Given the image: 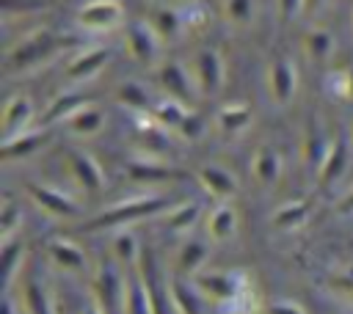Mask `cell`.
<instances>
[{"mask_svg":"<svg viewBox=\"0 0 353 314\" xmlns=\"http://www.w3.org/2000/svg\"><path fill=\"white\" fill-rule=\"evenodd\" d=\"M83 44V39L74 36H58L52 30H36L28 39H22L8 55H6V69L8 72H25L33 69L39 63H44L47 58H52L55 52H61L63 47H77Z\"/></svg>","mask_w":353,"mask_h":314,"instance_id":"1","label":"cell"},{"mask_svg":"<svg viewBox=\"0 0 353 314\" xmlns=\"http://www.w3.org/2000/svg\"><path fill=\"white\" fill-rule=\"evenodd\" d=\"M168 204L163 196H135V198H124L119 204H113L110 209H105L99 218H94L88 223L91 231H102V229H124L130 223L146 220L157 212H165Z\"/></svg>","mask_w":353,"mask_h":314,"instance_id":"2","label":"cell"},{"mask_svg":"<svg viewBox=\"0 0 353 314\" xmlns=\"http://www.w3.org/2000/svg\"><path fill=\"white\" fill-rule=\"evenodd\" d=\"M193 284L199 286V292L207 300L229 308L237 300V295L243 292V286L248 284V278L243 273H232V270H201L193 275Z\"/></svg>","mask_w":353,"mask_h":314,"instance_id":"3","label":"cell"},{"mask_svg":"<svg viewBox=\"0 0 353 314\" xmlns=\"http://www.w3.org/2000/svg\"><path fill=\"white\" fill-rule=\"evenodd\" d=\"M124 292L127 275H121L116 259H105L94 275V300L102 306L105 314H124Z\"/></svg>","mask_w":353,"mask_h":314,"instance_id":"4","label":"cell"},{"mask_svg":"<svg viewBox=\"0 0 353 314\" xmlns=\"http://www.w3.org/2000/svg\"><path fill=\"white\" fill-rule=\"evenodd\" d=\"M25 193L30 196V201H33L39 209H44V212H47V215H52V218L74 220V218H80V215H83V207H80L72 196H66L63 190H58V187L30 182V185L25 187Z\"/></svg>","mask_w":353,"mask_h":314,"instance_id":"5","label":"cell"},{"mask_svg":"<svg viewBox=\"0 0 353 314\" xmlns=\"http://www.w3.org/2000/svg\"><path fill=\"white\" fill-rule=\"evenodd\" d=\"M124 19V8L119 0H88L77 8V25L88 33H105L119 28Z\"/></svg>","mask_w":353,"mask_h":314,"instance_id":"6","label":"cell"},{"mask_svg":"<svg viewBox=\"0 0 353 314\" xmlns=\"http://www.w3.org/2000/svg\"><path fill=\"white\" fill-rule=\"evenodd\" d=\"M66 165H69V174L72 179L91 196L102 193L105 190V174H102V165L97 163L94 154H88L85 149H66Z\"/></svg>","mask_w":353,"mask_h":314,"instance_id":"7","label":"cell"},{"mask_svg":"<svg viewBox=\"0 0 353 314\" xmlns=\"http://www.w3.org/2000/svg\"><path fill=\"white\" fill-rule=\"evenodd\" d=\"M138 273L146 284V292H149V303H152V314H176L174 306H171V292H168V281H163V275L157 273V264H154V256L149 253V248L141 251V259H138Z\"/></svg>","mask_w":353,"mask_h":314,"instance_id":"8","label":"cell"},{"mask_svg":"<svg viewBox=\"0 0 353 314\" xmlns=\"http://www.w3.org/2000/svg\"><path fill=\"white\" fill-rule=\"evenodd\" d=\"M124 44H127V52H130L132 61H138L141 66H152V63L160 58V44H163V39L157 36V30H154L149 22H132V25L127 28Z\"/></svg>","mask_w":353,"mask_h":314,"instance_id":"9","label":"cell"},{"mask_svg":"<svg viewBox=\"0 0 353 314\" xmlns=\"http://www.w3.org/2000/svg\"><path fill=\"white\" fill-rule=\"evenodd\" d=\"M157 80H160V85L165 88L168 96L179 99V102H185V105H190V102L196 99L199 85H196V80L190 77V72H188L182 63H176V61L160 63V66H157Z\"/></svg>","mask_w":353,"mask_h":314,"instance_id":"10","label":"cell"},{"mask_svg":"<svg viewBox=\"0 0 353 314\" xmlns=\"http://www.w3.org/2000/svg\"><path fill=\"white\" fill-rule=\"evenodd\" d=\"M193 80L204 96H215L223 85V58L215 50H201L193 61Z\"/></svg>","mask_w":353,"mask_h":314,"instance_id":"11","label":"cell"},{"mask_svg":"<svg viewBox=\"0 0 353 314\" xmlns=\"http://www.w3.org/2000/svg\"><path fill=\"white\" fill-rule=\"evenodd\" d=\"M268 88L276 105H290L298 88V74L290 58H276L268 69Z\"/></svg>","mask_w":353,"mask_h":314,"instance_id":"12","label":"cell"},{"mask_svg":"<svg viewBox=\"0 0 353 314\" xmlns=\"http://www.w3.org/2000/svg\"><path fill=\"white\" fill-rule=\"evenodd\" d=\"M328 146H331V135L325 132L323 121L312 113L309 121H306V127H303V163L314 174L320 171V165H323V160L328 154Z\"/></svg>","mask_w":353,"mask_h":314,"instance_id":"13","label":"cell"},{"mask_svg":"<svg viewBox=\"0 0 353 314\" xmlns=\"http://www.w3.org/2000/svg\"><path fill=\"white\" fill-rule=\"evenodd\" d=\"M347 165H350V143H347V135H345V132H336V135L331 138L328 154H325V160H323V165H320V171H317L314 176H317V182L325 187V185L336 182V179L347 171Z\"/></svg>","mask_w":353,"mask_h":314,"instance_id":"14","label":"cell"},{"mask_svg":"<svg viewBox=\"0 0 353 314\" xmlns=\"http://www.w3.org/2000/svg\"><path fill=\"white\" fill-rule=\"evenodd\" d=\"M108 61H110V52H108L105 47H83V50L69 61L66 74H69V80H74V83L91 80V77H97V74L105 69Z\"/></svg>","mask_w":353,"mask_h":314,"instance_id":"15","label":"cell"},{"mask_svg":"<svg viewBox=\"0 0 353 314\" xmlns=\"http://www.w3.org/2000/svg\"><path fill=\"white\" fill-rule=\"evenodd\" d=\"M30 121H33V102L25 94L11 96L6 102V110H3V140L25 132L30 127Z\"/></svg>","mask_w":353,"mask_h":314,"instance_id":"16","label":"cell"},{"mask_svg":"<svg viewBox=\"0 0 353 314\" xmlns=\"http://www.w3.org/2000/svg\"><path fill=\"white\" fill-rule=\"evenodd\" d=\"M44 143H47V127H39V129H25L17 138L3 140V149L0 151H3V160L6 163H14V160L33 157Z\"/></svg>","mask_w":353,"mask_h":314,"instance_id":"17","label":"cell"},{"mask_svg":"<svg viewBox=\"0 0 353 314\" xmlns=\"http://www.w3.org/2000/svg\"><path fill=\"white\" fill-rule=\"evenodd\" d=\"M47 253H50V259H52L61 270L83 273V270L88 267V256H85V251H83L77 242L66 240V237H52V240L47 242Z\"/></svg>","mask_w":353,"mask_h":314,"instance_id":"18","label":"cell"},{"mask_svg":"<svg viewBox=\"0 0 353 314\" xmlns=\"http://www.w3.org/2000/svg\"><path fill=\"white\" fill-rule=\"evenodd\" d=\"M207 259H210L207 242H204V240H196V237H188V240L179 245V251H176L174 270H176V275H196V273L204 270Z\"/></svg>","mask_w":353,"mask_h":314,"instance_id":"19","label":"cell"},{"mask_svg":"<svg viewBox=\"0 0 353 314\" xmlns=\"http://www.w3.org/2000/svg\"><path fill=\"white\" fill-rule=\"evenodd\" d=\"M199 182L215 201H229L237 196V179L221 165H204L199 171Z\"/></svg>","mask_w":353,"mask_h":314,"instance_id":"20","label":"cell"},{"mask_svg":"<svg viewBox=\"0 0 353 314\" xmlns=\"http://www.w3.org/2000/svg\"><path fill=\"white\" fill-rule=\"evenodd\" d=\"M168 292H171V306L176 314H201V292L193 284V278L188 281L185 275H174L168 281Z\"/></svg>","mask_w":353,"mask_h":314,"instance_id":"21","label":"cell"},{"mask_svg":"<svg viewBox=\"0 0 353 314\" xmlns=\"http://www.w3.org/2000/svg\"><path fill=\"white\" fill-rule=\"evenodd\" d=\"M127 176L132 182H171V179H182L185 174L165 165L163 160H154V157H143V160H135L130 163L127 168Z\"/></svg>","mask_w":353,"mask_h":314,"instance_id":"22","label":"cell"},{"mask_svg":"<svg viewBox=\"0 0 353 314\" xmlns=\"http://www.w3.org/2000/svg\"><path fill=\"white\" fill-rule=\"evenodd\" d=\"M85 105H91V99H88L85 94H80V91L58 94V96L50 102V107H47L41 124H44V127H52V124H58V121H66V118H72V116H74L80 107H85Z\"/></svg>","mask_w":353,"mask_h":314,"instance_id":"23","label":"cell"},{"mask_svg":"<svg viewBox=\"0 0 353 314\" xmlns=\"http://www.w3.org/2000/svg\"><path fill=\"white\" fill-rule=\"evenodd\" d=\"M251 174L265 187L276 185L279 176H281V157H279V151L273 146H259L254 151V160H251Z\"/></svg>","mask_w":353,"mask_h":314,"instance_id":"24","label":"cell"},{"mask_svg":"<svg viewBox=\"0 0 353 314\" xmlns=\"http://www.w3.org/2000/svg\"><path fill=\"white\" fill-rule=\"evenodd\" d=\"M66 129L72 135H77V138H94V135H99L105 129V113H102V107H97L94 102L85 105V107H80L72 118H66Z\"/></svg>","mask_w":353,"mask_h":314,"instance_id":"25","label":"cell"},{"mask_svg":"<svg viewBox=\"0 0 353 314\" xmlns=\"http://www.w3.org/2000/svg\"><path fill=\"white\" fill-rule=\"evenodd\" d=\"M207 231H210V237L215 242H226V240L234 237V231H237V212H234V207L229 201H218V207L210 212Z\"/></svg>","mask_w":353,"mask_h":314,"instance_id":"26","label":"cell"},{"mask_svg":"<svg viewBox=\"0 0 353 314\" xmlns=\"http://www.w3.org/2000/svg\"><path fill=\"white\" fill-rule=\"evenodd\" d=\"M116 99L127 107V110H132V116H143V113H152V107H154V99H152V94L141 85V83H135V80H127V83H121L119 88H116Z\"/></svg>","mask_w":353,"mask_h":314,"instance_id":"27","label":"cell"},{"mask_svg":"<svg viewBox=\"0 0 353 314\" xmlns=\"http://www.w3.org/2000/svg\"><path fill=\"white\" fill-rule=\"evenodd\" d=\"M149 116H152L160 127H165V129H179V127L185 124V118L190 116V107H188L185 102L174 99V96H165V99L154 102V107H152Z\"/></svg>","mask_w":353,"mask_h":314,"instance_id":"28","label":"cell"},{"mask_svg":"<svg viewBox=\"0 0 353 314\" xmlns=\"http://www.w3.org/2000/svg\"><path fill=\"white\" fill-rule=\"evenodd\" d=\"M309 212H312V207H309V201H303V198H298V201H284V204L270 215V223H273L276 229H281V231H292V229H298V226H303V223L309 220Z\"/></svg>","mask_w":353,"mask_h":314,"instance_id":"29","label":"cell"},{"mask_svg":"<svg viewBox=\"0 0 353 314\" xmlns=\"http://www.w3.org/2000/svg\"><path fill=\"white\" fill-rule=\"evenodd\" d=\"M124 314H152V303H149V292L146 284L138 273V267H132V275H127V292H124Z\"/></svg>","mask_w":353,"mask_h":314,"instance_id":"30","label":"cell"},{"mask_svg":"<svg viewBox=\"0 0 353 314\" xmlns=\"http://www.w3.org/2000/svg\"><path fill=\"white\" fill-rule=\"evenodd\" d=\"M251 124V107L243 102H229L218 110V127L223 135H240Z\"/></svg>","mask_w":353,"mask_h":314,"instance_id":"31","label":"cell"},{"mask_svg":"<svg viewBox=\"0 0 353 314\" xmlns=\"http://www.w3.org/2000/svg\"><path fill=\"white\" fill-rule=\"evenodd\" d=\"M163 215H165V223L176 234H188L199 223V218H201V204L199 201H182L176 207H168Z\"/></svg>","mask_w":353,"mask_h":314,"instance_id":"32","label":"cell"},{"mask_svg":"<svg viewBox=\"0 0 353 314\" xmlns=\"http://www.w3.org/2000/svg\"><path fill=\"white\" fill-rule=\"evenodd\" d=\"M3 284H6V292L11 289L17 273L22 270V259H25V245H22V237H11V240H3Z\"/></svg>","mask_w":353,"mask_h":314,"instance_id":"33","label":"cell"},{"mask_svg":"<svg viewBox=\"0 0 353 314\" xmlns=\"http://www.w3.org/2000/svg\"><path fill=\"white\" fill-rule=\"evenodd\" d=\"M149 25L157 30V36H160L163 41H171V39H176V36H179V30L185 28L179 8H157V11H152V19H149Z\"/></svg>","mask_w":353,"mask_h":314,"instance_id":"34","label":"cell"},{"mask_svg":"<svg viewBox=\"0 0 353 314\" xmlns=\"http://www.w3.org/2000/svg\"><path fill=\"white\" fill-rule=\"evenodd\" d=\"M141 251L143 245L138 242V237L132 231H119L113 237V259L124 267H138V259H141Z\"/></svg>","mask_w":353,"mask_h":314,"instance_id":"35","label":"cell"},{"mask_svg":"<svg viewBox=\"0 0 353 314\" xmlns=\"http://www.w3.org/2000/svg\"><path fill=\"white\" fill-rule=\"evenodd\" d=\"M22 303H25V311H28V314H55V308H52V300H50L47 289H44L36 278H28V281H25Z\"/></svg>","mask_w":353,"mask_h":314,"instance_id":"36","label":"cell"},{"mask_svg":"<svg viewBox=\"0 0 353 314\" xmlns=\"http://www.w3.org/2000/svg\"><path fill=\"white\" fill-rule=\"evenodd\" d=\"M303 47H306V55L312 61H325L334 52V36L325 28H312L303 36Z\"/></svg>","mask_w":353,"mask_h":314,"instance_id":"37","label":"cell"},{"mask_svg":"<svg viewBox=\"0 0 353 314\" xmlns=\"http://www.w3.org/2000/svg\"><path fill=\"white\" fill-rule=\"evenodd\" d=\"M19 226H22V209L11 198H6L3 207H0V242L17 237V229Z\"/></svg>","mask_w":353,"mask_h":314,"instance_id":"38","label":"cell"},{"mask_svg":"<svg viewBox=\"0 0 353 314\" xmlns=\"http://www.w3.org/2000/svg\"><path fill=\"white\" fill-rule=\"evenodd\" d=\"M223 11L232 25H248L254 19V0H226Z\"/></svg>","mask_w":353,"mask_h":314,"instance_id":"39","label":"cell"},{"mask_svg":"<svg viewBox=\"0 0 353 314\" xmlns=\"http://www.w3.org/2000/svg\"><path fill=\"white\" fill-rule=\"evenodd\" d=\"M179 14H182V22H185L188 30H196V28H207V25H210V11H207V6H201V3L182 6Z\"/></svg>","mask_w":353,"mask_h":314,"instance_id":"40","label":"cell"},{"mask_svg":"<svg viewBox=\"0 0 353 314\" xmlns=\"http://www.w3.org/2000/svg\"><path fill=\"white\" fill-rule=\"evenodd\" d=\"M6 14H30V11H41L50 8L52 0H0Z\"/></svg>","mask_w":353,"mask_h":314,"instance_id":"41","label":"cell"},{"mask_svg":"<svg viewBox=\"0 0 353 314\" xmlns=\"http://www.w3.org/2000/svg\"><path fill=\"white\" fill-rule=\"evenodd\" d=\"M328 286H331L336 295H350V297H353V262L345 264L342 270H336V273L328 278Z\"/></svg>","mask_w":353,"mask_h":314,"instance_id":"42","label":"cell"},{"mask_svg":"<svg viewBox=\"0 0 353 314\" xmlns=\"http://www.w3.org/2000/svg\"><path fill=\"white\" fill-rule=\"evenodd\" d=\"M325 88H328L336 99H347V74H345V69L331 72V74L325 77Z\"/></svg>","mask_w":353,"mask_h":314,"instance_id":"43","label":"cell"},{"mask_svg":"<svg viewBox=\"0 0 353 314\" xmlns=\"http://www.w3.org/2000/svg\"><path fill=\"white\" fill-rule=\"evenodd\" d=\"M176 132H179V135H182L185 140H196V138H199V135L204 132V121H201V116L190 110V116L185 118V124H182V127H179Z\"/></svg>","mask_w":353,"mask_h":314,"instance_id":"44","label":"cell"},{"mask_svg":"<svg viewBox=\"0 0 353 314\" xmlns=\"http://www.w3.org/2000/svg\"><path fill=\"white\" fill-rule=\"evenodd\" d=\"M265 314H306L295 300H273L265 306Z\"/></svg>","mask_w":353,"mask_h":314,"instance_id":"45","label":"cell"},{"mask_svg":"<svg viewBox=\"0 0 353 314\" xmlns=\"http://www.w3.org/2000/svg\"><path fill=\"white\" fill-rule=\"evenodd\" d=\"M303 11V0H279V14L281 19H292L295 14Z\"/></svg>","mask_w":353,"mask_h":314,"instance_id":"46","label":"cell"},{"mask_svg":"<svg viewBox=\"0 0 353 314\" xmlns=\"http://www.w3.org/2000/svg\"><path fill=\"white\" fill-rule=\"evenodd\" d=\"M336 212L339 215H353V187L339 198V204H336Z\"/></svg>","mask_w":353,"mask_h":314,"instance_id":"47","label":"cell"},{"mask_svg":"<svg viewBox=\"0 0 353 314\" xmlns=\"http://www.w3.org/2000/svg\"><path fill=\"white\" fill-rule=\"evenodd\" d=\"M3 314H17V303L8 292H6V300H3Z\"/></svg>","mask_w":353,"mask_h":314,"instance_id":"48","label":"cell"},{"mask_svg":"<svg viewBox=\"0 0 353 314\" xmlns=\"http://www.w3.org/2000/svg\"><path fill=\"white\" fill-rule=\"evenodd\" d=\"M80 314H105V311H102V306H99V303H97V300L91 297V303H88V306H85V308H83Z\"/></svg>","mask_w":353,"mask_h":314,"instance_id":"49","label":"cell"},{"mask_svg":"<svg viewBox=\"0 0 353 314\" xmlns=\"http://www.w3.org/2000/svg\"><path fill=\"white\" fill-rule=\"evenodd\" d=\"M325 0H303V11H309V14H314L320 6H323Z\"/></svg>","mask_w":353,"mask_h":314,"instance_id":"50","label":"cell"},{"mask_svg":"<svg viewBox=\"0 0 353 314\" xmlns=\"http://www.w3.org/2000/svg\"><path fill=\"white\" fill-rule=\"evenodd\" d=\"M345 74H347V99H353V66H347Z\"/></svg>","mask_w":353,"mask_h":314,"instance_id":"51","label":"cell"}]
</instances>
